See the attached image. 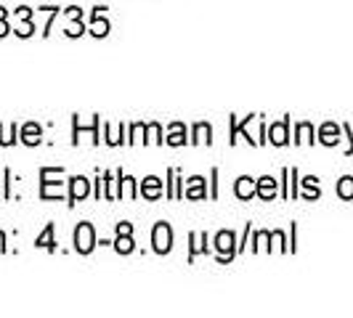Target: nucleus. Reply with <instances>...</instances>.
I'll return each instance as SVG.
<instances>
[{"label":"nucleus","mask_w":353,"mask_h":318,"mask_svg":"<svg viewBox=\"0 0 353 318\" xmlns=\"http://www.w3.org/2000/svg\"><path fill=\"white\" fill-rule=\"evenodd\" d=\"M208 136H212L210 125H208V123L194 125V143H210L212 138H208Z\"/></svg>","instance_id":"9b49d317"},{"label":"nucleus","mask_w":353,"mask_h":318,"mask_svg":"<svg viewBox=\"0 0 353 318\" xmlns=\"http://www.w3.org/2000/svg\"><path fill=\"white\" fill-rule=\"evenodd\" d=\"M120 236H117V242H114V249L120 252V255H130L133 252V239H130V233L133 231H117Z\"/></svg>","instance_id":"0eeeda50"},{"label":"nucleus","mask_w":353,"mask_h":318,"mask_svg":"<svg viewBox=\"0 0 353 318\" xmlns=\"http://www.w3.org/2000/svg\"><path fill=\"white\" fill-rule=\"evenodd\" d=\"M93 247H96L93 226H90V223H80V226L74 229V249H77L80 255H88Z\"/></svg>","instance_id":"f257e3e1"},{"label":"nucleus","mask_w":353,"mask_h":318,"mask_svg":"<svg viewBox=\"0 0 353 318\" xmlns=\"http://www.w3.org/2000/svg\"><path fill=\"white\" fill-rule=\"evenodd\" d=\"M255 194H261L263 199H271V196L276 194V180L274 178H261L258 180V191Z\"/></svg>","instance_id":"1a4fd4ad"},{"label":"nucleus","mask_w":353,"mask_h":318,"mask_svg":"<svg viewBox=\"0 0 353 318\" xmlns=\"http://www.w3.org/2000/svg\"><path fill=\"white\" fill-rule=\"evenodd\" d=\"M152 244H154V252L159 255H165V252H170L173 249V231L168 223H157L154 231H152Z\"/></svg>","instance_id":"f03ea898"},{"label":"nucleus","mask_w":353,"mask_h":318,"mask_svg":"<svg viewBox=\"0 0 353 318\" xmlns=\"http://www.w3.org/2000/svg\"><path fill=\"white\" fill-rule=\"evenodd\" d=\"M99 11H101V8H96V14H93V30H90V32H93V35H106V30H109V24H106V19L104 21H101V14H99Z\"/></svg>","instance_id":"4468645a"},{"label":"nucleus","mask_w":353,"mask_h":318,"mask_svg":"<svg viewBox=\"0 0 353 318\" xmlns=\"http://www.w3.org/2000/svg\"><path fill=\"white\" fill-rule=\"evenodd\" d=\"M21 141L27 143V146H35V143H40V127H37L35 123L24 125V130H21Z\"/></svg>","instance_id":"6e6552de"},{"label":"nucleus","mask_w":353,"mask_h":318,"mask_svg":"<svg viewBox=\"0 0 353 318\" xmlns=\"http://www.w3.org/2000/svg\"><path fill=\"white\" fill-rule=\"evenodd\" d=\"M72 194H70V204H74V202H80V199H85L88 196V180L83 176L72 178Z\"/></svg>","instance_id":"20e7f679"},{"label":"nucleus","mask_w":353,"mask_h":318,"mask_svg":"<svg viewBox=\"0 0 353 318\" xmlns=\"http://www.w3.org/2000/svg\"><path fill=\"white\" fill-rule=\"evenodd\" d=\"M215 249L223 255V260H226V257H234V233H231V231H221V233L215 236Z\"/></svg>","instance_id":"7ed1b4c3"},{"label":"nucleus","mask_w":353,"mask_h":318,"mask_svg":"<svg viewBox=\"0 0 353 318\" xmlns=\"http://www.w3.org/2000/svg\"><path fill=\"white\" fill-rule=\"evenodd\" d=\"M271 143H287V120H284L282 125H274L271 127Z\"/></svg>","instance_id":"ddd939ff"},{"label":"nucleus","mask_w":353,"mask_h":318,"mask_svg":"<svg viewBox=\"0 0 353 318\" xmlns=\"http://www.w3.org/2000/svg\"><path fill=\"white\" fill-rule=\"evenodd\" d=\"M37 247H43V249H56V242H53V226H46V231L37 236V242H35Z\"/></svg>","instance_id":"9d476101"},{"label":"nucleus","mask_w":353,"mask_h":318,"mask_svg":"<svg viewBox=\"0 0 353 318\" xmlns=\"http://www.w3.org/2000/svg\"><path fill=\"white\" fill-rule=\"evenodd\" d=\"M168 143H173V146H183V143H186V138H183V125H173V127H170Z\"/></svg>","instance_id":"2eb2a0df"},{"label":"nucleus","mask_w":353,"mask_h":318,"mask_svg":"<svg viewBox=\"0 0 353 318\" xmlns=\"http://www.w3.org/2000/svg\"><path fill=\"white\" fill-rule=\"evenodd\" d=\"M332 136H335V127H332V125H327V127L321 130V141H324V143H335L337 138H332Z\"/></svg>","instance_id":"f3484780"},{"label":"nucleus","mask_w":353,"mask_h":318,"mask_svg":"<svg viewBox=\"0 0 353 318\" xmlns=\"http://www.w3.org/2000/svg\"><path fill=\"white\" fill-rule=\"evenodd\" d=\"M202 183H205L202 178H192V180H189V189H186V196H189V199H192V196H194V199H202V196H205Z\"/></svg>","instance_id":"f8f14e48"},{"label":"nucleus","mask_w":353,"mask_h":318,"mask_svg":"<svg viewBox=\"0 0 353 318\" xmlns=\"http://www.w3.org/2000/svg\"><path fill=\"white\" fill-rule=\"evenodd\" d=\"M234 191H236L239 199H250V196L258 191V183H252V178L242 176L239 180H236V189H234Z\"/></svg>","instance_id":"39448f33"},{"label":"nucleus","mask_w":353,"mask_h":318,"mask_svg":"<svg viewBox=\"0 0 353 318\" xmlns=\"http://www.w3.org/2000/svg\"><path fill=\"white\" fill-rule=\"evenodd\" d=\"M125 194L130 196V199L136 196V191H133V178H128V176L123 178V196H125Z\"/></svg>","instance_id":"a211bd4d"},{"label":"nucleus","mask_w":353,"mask_h":318,"mask_svg":"<svg viewBox=\"0 0 353 318\" xmlns=\"http://www.w3.org/2000/svg\"><path fill=\"white\" fill-rule=\"evenodd\" d=\"M340 196H345V199H351L353 196V178H343V183H340Z\"/></svg>","instance_id":"dca6fc26"},{"label":"nucleus","mask_w":353,"mask_h":318,"mask_svg":"<svg viewBox=\"0 0 353 318\" xmlns=\"http://www.w3.org/2000/svg\"><path fill=\"white\" fill-rule=\"evenodd\" d=\"M141 194L146 196V199H157L159 194H162V183H159V178H146L141 186Z\"/></svg>","instance_id":"423d86ee"}]
</instances>
